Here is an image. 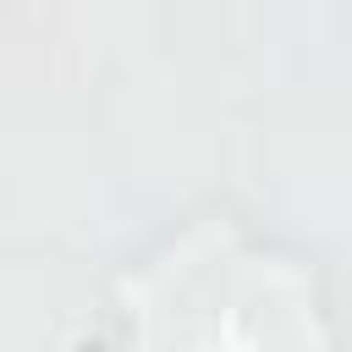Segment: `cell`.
<instances>
[{
	"label": "cell",
	"instance_id": "6da1fadb",
	"mask_svg": "<svg viewBox=\"0 0 352 352\" xmlns=\"http://www.w3.org/2000/svg\"><path fill=\"white\" fill-rule=\"evenodd\" d=\"M209 253L198 231L138 275L132 297V352H324L308 275L297 264L248 253L209 226Z\"/></svg>",
	"mask_w": 352,
	"mask_h": 352
}]
</instances>
